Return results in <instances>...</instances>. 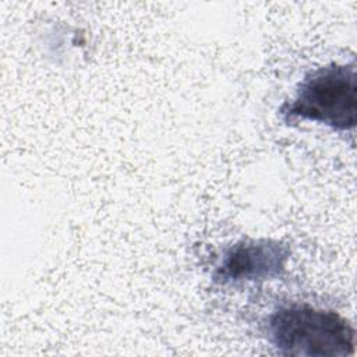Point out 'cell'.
I'll list each match as a JSON object with an SVG mask.
<instances>
[{
    "instance_id": "2",
    "label": "cell",
    "mask_w": 357,
    "mask_h": 357,
    "mask_svg": "<svg viewBox=\"0 0 357 357\" xmlns=\"http://www.w3.org/2000/svg\"><path fill=\"white\" fill-rule=\"evenodd\" d=\"M279 114L284 123L307 120L340 132L353 130L357 123L356 63H331L305 74Z\"/></svg>"
},
{
    "instance_id": "3",
    "label": "cell",
    "mask_w": 357,
    "mask_h": 357,
    "mask_svg": "<svg viewBox=\"0 0 357 357\" xmlns=\"http://www.w3.org/2000/svg\"><path fill=\"white\" fill-rule=\"evenodd\" d=\"M289 257V245L279 240L244 238L223 252L212 280L220 286H233L275 279L284 272Z\"/></svg>"
},
{
    "instance_id": "1",
    "label": "cell",
    "mask_w": 357,
    "mask_h": 357,
    "mask_svg": "<svg viewBox=\"0 0 357 357\" xmlns=\"http://www.w3.org/2000/svg\"><path fill=\"white\" fill-rule=\"evenodd\" d=\"M268 342L283 356L346 357L354 354L356 329L332 310L290 303L271 312Z\"/></svg>"
}]
</instances>
